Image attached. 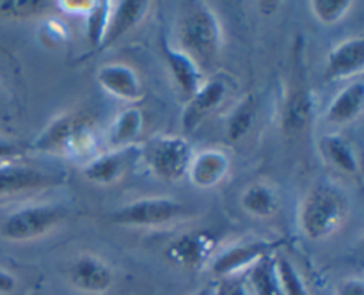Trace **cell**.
<instances>
[{
	"mask_svg": "<svg viewBox=\"0 0 364 295\" xmlns=\"http://www.w3.org/2000/svg\"><path fill=\"white\" fill-rule=\"evenodd\" d=\"M231 160L226 151L217 148L203 149V151L194 153L188 166L187 176L191 178L192 185L199 188H212L217 187L220 181L226 180L230 173Z\"/></svg>",
	"mask_w": 364,
	"mask_h": 295,
	"instance_id": "7c38bea8",
	"label": "cell"
},
{
	"mask_svg": "<svg viewBox=\"0 0 364 295\" xmlns=\"http://www.w3.org/2000/svg\"><path fill=\"white\" fill-rule=\"evenodd\" d=\"M213 294H215V288H213V286H203V288H199V290H196L192 295H213Z\"/></svg>",
	"mask_w": 364,
	"mask_h": 295,
	"instance_id": "836d02e7",
	"label": "cell"
},
{
	"mask_svg": "<svg viewBox=\"0 0 364 295\" xmlns=\"http://www.w3.org/2000/svg\"><path fill=\"white\" fill-rule=\"evenodd\" d=\"M68 281L75 290L89 295H102L114 284L112 267L95 254H80L70 263Z\"/></svg>",
	"mask_w": 364,
	"mask_h": 295,
	"instance_id": "9c48e42d",
	"label": "cell"
},
{
	"mask_svg": "<svg viewBox=\"0 0 364 295\" xmlns=\"http://www.w3.org/2000/svg\"><path fill=\"white\" fill-rule=\"evenodd\" d=\"M21 155L20 148L14 142L0 137V162H9V160L18 159Z\"/></svg>",
	"mask_w": 364,
	"mask_h": 295,
	"instance_id": "4dcf8cb0",
	"label": "cell"
},
{
	"mask_svg": "<svg viewBox=\"0 0 364 295\" xmlns=\"http://www.w3.org/2000/svg\"><path fill=\"white\" fill-rule=\"evenodd\" d=\"M315 112V100L313 92L308 89H294L284 102L281 114V127L288 135L301 134L313 119Z\"/></svg>",
	"mask_w": 364,
	"mask_h": 295,
	"instance_id": "ac0fdd59",
	"label": "cell"
},
{
	"mask_svg": "<svg viewBox=\"0 0 364 295\" xmlns=\"http://www.w3.org/2000/svg\"><path fill=\"white\" fill-rule=\"evenodd\" d=\"M247 288L251 295H283L276 272V254H269L249 269Z\"/></svg>",
	"mask_w": 364,
	"mask_h": 295,
	"instance_id": "7402d4cb",
	"label": "cell"
},
{
	"mask_svg": "<svg viewBox=\"0 0 364 295\" xmlns=\"http://www.w3.org/2000/svg\"><path fill=\"white\" fill-rule=\"evenodd\" d=\"M181 50L199 68L212 66L223 48V27L215 11L205 4H192L180 20Z\"/></svg>",
	"mask_w": 364,
	"mask_h": 295,
	"instance_id": "6da1fadb",
	"label": "cell"
},
{
	"mask_svg": "<svg viewBox=\"0 0 364 295\" xmlns=\"http://www.w3.org/2000/svg\"><path fill=\"white\" fill-rule=\"evenodd\" d=\"M68 215L64 206L52 203L21 206L0 222V237L11 242H28L55 230Z\"/></svg>",
	"mask_w": 364,
	"mask_h": 295,
	"instance_id": "5b68a950",
	"label": "cell"
},
{
	"mask_svg": "<svg viewBox=\"0 0 364 295\" xmlns=\"http://www.w3.org/2000/svg\"><path fill=\"white\" fill-rule=\"evenodd\" d=\"M213 249V240L205 233H185L173 240L166 254L173 263L180 267L201 265Z\"/></svg>",
	"mask_w": 364,
	"mask_h": 295,
	"instance_id": "e0dca14e",
	"label": "cell"
},
{
	"mask_svg": "<svg viewBox=\"0 0 364 295\" xmlns=\"http://www.w3.org/2000/svg\"><path fill=\"white\" fill-rule=\"evenodd\" d=\"M320 149H322L323 156L327 162L338 171L345 174H358L361 166H359V156L355 153L354 146L348 141H345L341 135L331 134L326 135L320 142Z\"/></svg>",
	"mask_w": 364,
	"mask_h": 295,
	"instance_id": "ffe728a7",
	"label": "cell"
},
{
	"mask_svg": "<svg viewBox=\"0 0 364 295\" xmlns=\"http://www.w3.org/2000/svg\"><path fill=\"white\" fill-rule=\"evenodd\" d=\"M142 128H144V114L139 107L123 110L114 119L112 128H110V144L112 148L132 144V141L142 134Z\"/></svg>",
	"mask_w": 364,
	"mask_h": 295,
	"instance_id": "603a6c76",
	"label": "cell"
},
{
	"mask_svg": "<svg viewBox=\"0 0 364 295\" xmlns=\"http://www.w3.org/2000/svg\"><path fill=\"white\" fill-rule=\"evenodd\" d=\"M141 146L128 144L100 153L85 163L84 176L89 181H95L100 185L117 183L128 173V169L134 166L135 160L141 156Z\"/></svg>",
	"mask_w": 364,
	"mask_h": 295,
	"instance_id": "ba28073f",
	"label": "cell"
},
{
	"mask_svg": "<svg viewBox=\"0 0 364 295\" xmlns=\"http://www.w3.org/2000/svg\"><path fill=\"white\" fill-rule=\"evenodd\" d=\"M149 11V2L146 0H123V2H110L109 16H107L105 34L102 39V48L114 45L117 39L123 38L127 32L137 27Z\"/></svg>",
	"mask_w": 364,
	"mask_h": 295,
	"instance_id": "4fadbf2b",
	"label": "cell"
},
{
	"mask_svg": "<svg viewBox=\"0 0 364 295\" xmlns=\"http://www.w3.org/2000/svg\"><path fill=\"white\" fill-rule=\"evenodd\" d=\"M141 156L153 176L164 181H178L187 176L194 156L191 142L180 135H156L141 146Z\"/></svg>",
	"mask_w": 364,
	"mask_h": 295,
	"instance_id": "277c9868",
	"label": "cell"
},
{
	"mask_svg": "<svg viewBox=\"0 0 364 295\" xmlns=\"http://www.w3.org/2000/svg\"><path fill=\"white\" fill-rule=\"evenodd\" d=\"M226 295H251V291L245 283H235L233 286L226 288Z\"/></svg>",
	"mask_w": 364,
	"mask_h": 295,
	"instance_id": "d6a6232c",
	"label": "cell"
},
{
	"mask_svg": "<svg viewBox=\"0 0 364 295\" xmlns=\"http://www.w3.org/2000/svg\"><path fill=\"white\" fill-rule=\"evenodd\" d=\"M63 181L57 174L31 166L16 163L13 160L0 162V195L21 194V192L41 191Z\"/></svg>",
	"mask_w": 364,
	"mask_h": 295,
	"instance_id": "30bf717a",
	"label": "cell"
},
{
	"mask_svg": "<svg viewBox=\"0 0 364 295\" xmlns=\"http://www.w3.org/2000/svg\"><path fill=\"white\" fill-rule=\"evenodd\" d=\"M276 272L283 295H308L306 284L294 263L284 256L276 258Z\"/></svg>",
	"mask_w": 364,
	"mask_h": 295,
	"instance_id": "d4e9b609",
	"label": "cell"
},
{
	"mask_svg": "<svg viewBox=\"0 0 364 295\" xmlns=\"http://www.w3.org/2000/svg\"><path fill=\"white\" fill-rule=\"evenodd\" d=\"M110 2H95L85 16H87V39L92 46L102 45L103 34L107 27V16H109Z\"/></svg>",
	"mask_w": 364,
	"mask_h": 295,
	"instance_id": "83f0119b",
	"label": "cell"
},
{
	"mask_svg": "<svg viewBox=\"0 0 364 295\" xmlns=\"http://www.w3.org/2000/svg\"><path fill=\"white\" fill-rule=\"evenodd\" d=\"M52 4L41 0H6L0 2V14L11 20H23V18L39 16L46 13Z\"/></svg>",
	"mask_w": 364,
	"mask_h": 295,
	"instance_id": "4316f807",
	"label": "cell"
},
{
	"mask_svg": "<svg viewBox=\"0 0 364 295\" xmlns=\"http://www.w3.org/2000/svg\"><path fill=\"white\" fill-rule=\"evenodd\" d=\"M187 215V206L171 198H144L128 203L112 213V220L121 226L156 227L166 226Z\"/></svg>",
	"mask_w": 364,
	"mask_h": 295,
	"instance_id": "8992f818",
	"label": "cell"
},
{
	"mask_svg": "<svg viewBox=\"0 0 364 295\" xmlns=\"http://www.w3.org/2000/svg\"><path fill=\"white\" fill-rule=\"evenodd\" d=\"M309 6L320 23L334 25L347 16L354 4L350 0H313Z\"/></svg>",
	"mask_w": 364,
	"mask_h": 295,
	"instance_id": "484cf974",
	"label": "cell"
},
{
	"mask_svg": "<svg viewBox=\"0 0 364 295\" xmlns=\"http://www.w3.org/2000/svg\"><path fill=\"white\" fill-rule=\"evenodd\" d=\"M242 208L259 219H269L279 212V198L276 191L265 183H252L242 192Z\"/></svg>",
	"mask_w": 364,
	"mask_h": 295,
	"instance_id": "44dd1931",
	"label": "cell"
},
{
	"mask_svg": "<svg viewBox=\"0 0 364 295\" xmlns=\"http://www.w3.org/2000/svg\"><path fill=\"white\" fill-rule=\"evenodd\" d=\"M348 215L347 199L327 183L313 187L306 194L299 212V226L311 240H323L340 231Z\"/></svg>",
	"mask_w": 364,
	"mask_h": 295,
	"instance_id": "7a4b0ae2",
	"label": "cell"
},
{
	"mask_svg": "<svg viewBox=\"0 0 364 295\" xmlns=\"http://www.w3.org/2000/svg\"><path fill=\"white\" fill-rule=\"evenodd\" d=\"M336 295H364V283L361 277H350L338 284Z\"/></svg>",
	"mask_w": 364,
	"mask_h": 295,
	"instance_id": "f1b7e54d",
	"label": "cell"
},
{
	"mask_svg": "<svg viewBox=\"0 0 364 295\" xmlns=\"http://www.w3.org/2000/svg\"><path fill=\"white\" fill-rule=\"evenodd\" d=\"M224 96H226V85H224V82H205V84L188 98L187 107H185L183 116H181V123H183L185 132L196 130V128L199 127V123L223 103Z\"/></svg>",
	"mask_w": 364,
	"mask_h": 295,
	"instance_id": "9a60e30c",
	"label": "cell"
},
{
	"mask_svg": "<svg viewBox=\"0 0 364 295\" xmlns=\"http://www.w3.org/2000/svg\"><path fill=\"white\" fill-rule=\"evenodd\" d=\"M16 288V277L7 270L0 269V295L11 294Z\"/></svg>",
	"mask_w": 364,
	"mask_h": 295,
	"instance_id": "1f68e13d",
	"label": "cell"
},
{
	"mask_svg": "<svg viewBox=\"0 0 364 295\" xmlns=\"http://www.w3.org/2000/svg\"><path fill=\"white\" fill-rule=\"evenodd\" d=\"M162 53L169 66L171 77L176 82L178 89L187 98H191L196 91L203 85V71L191 55L181 48H174L166 39H162Z\"/></svg>",
	"mask_w": 364,
	"mask_h": 295,
	"instance_id": "2e32d148",
	"label": "cell"
},
{
	"mask_svg": "<svg viewBox=\"0 0 364 295\" xmlns=\"http://www.w3.org/2000/svg\"><path fill=\"white\" fill-rule=\"evenodd\" d=\"M96 78L103 91L123 102H139L144 95L139 73L124 63L103 64L96 73Z\"/></svg>",
	"mask_w": 364,
	"mask_h": 295,
	"instance_id": "8fae6325",
	"label": "cell"
},
{
	"mask_svg": "<svg viewBox=\"0 0 364 295\" xmlns=\"http://www.w3.org/2000/svg\"><path fill=\"white\" fill-rule=\"evenodd\" d=\"M364 107V85L361 80L341 89L340 95L327 107L326 119L333 124L354 123L363 114Z\"/></svg>",
	"mask_w": 364,
	"mask_h": 295,
	"instance_id": "d6986e66",
	"label": "cell"
},
{
	"mask_svg": "<svg viewBox=\"0 0 364 295\" xmlns=\"http://www.w3.org/2000/svg\"><path fill=\"white\" fill-rule=\"evenodd\" d=\"M213 295H226V288H223V286L215 288V294Z\"/></svg>",
	"mask_w": 364,
	"mask_h": 295,
	"instance_id": "e575fe53",
	"label": "cell"
},
{
	"mask_svg": "<svg viewBox=\"0 0 364 295\" xmlns=\"http://www.w3.org/2000/svg\"><path fill=\"white\" fill-rule=\"evenodd\" d=\"M364 68V39L361 36L338 43L327 55L326 77L329 80L354 77Z\"/></svg>",
	"mask_w": 364,
	"mask_h": 295,
	"instance_id": "5bb4252c",
	"label": "cell"
},
{
	"mask_svg": "<svg viewBox=\"0 0 364 295\" xmlns=\"http://www.w3.org/2000/svg\"><path fill=\"white\" fill-rule=\"evenodd\" d=\"M34 148L46 153H63L73 159L89 155L96 151L92 121L80 112L63 114L41 132L36 139Z\"/></svg>",
	"mask_w": 364,
	"mask_h": 295,
	"instance_id": "3957f363",
	"label": "cell"
},
{
	"mask_svg": "<svg viewBox=\"0 0 364 295\" xmlns=\"http://www.w3.org/2000/svg\"><path fill=\"white\" fill-rule=\"evenodd\" d=\"M281 247V242L270 240H245L224 249L217 258L210 263V272L215 277H230L242 270L251 269L255 263L265 256L274 254Z\"/></svg>",
	"mask_w": 364,
	"mask_h": 295,
	"instance_id": "52a82bcc",
	"label": "cell"
},
{
	"mask_svg": "<svg viewBox=\"0 0 364 295\" xmlns=\"http://www.w3.org/2000/svg\"><path fill=\"white\" fill-rule=\"evenodd\" d=\"M57 6L64 7V11H68V13L87 14L91 7L95 6V2H91V0H82V2H78V0H66V2H59Z\"/></svg>",
	"mask_w": 364,
	"mask_h": 295,
	"instance_id": "f546056e",
	"label": "cell"
},
{
	"mask_svg": "<svg viewBox=\"0 0 364 295\" xmlns=\"http://www.w3.org/2000/svg\"><path fill=\"white\" fill-rule=\"evenodd\" d=\"M255 96L247 95L237 107H235L230 119H228V137H230L231 141H240L242 137H245L247 132L252 128V123H255Z\"/></svg>",
	"mask_w": 364,
	"mask_h": 295,
	"instance_id": "cb8c5ba5",
	"label": "cell"
}]
</instances>
